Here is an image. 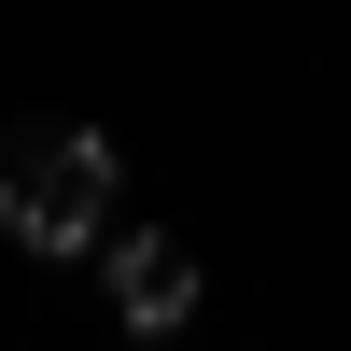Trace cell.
Instances as JSON below:
<instances>
[{"label":"cell","mask_w":351,"mask_h":351,"mask_svg":"<svg viewBox=\"0 0 351 351\" xmlns=\"http://www.w3.org/2000/svg\"><path fill=\"white\" fill-rule=\"evenodd\" d=\"M0 239H14V253L112 239V141L99 127H14V141H0Z\"/></svg>","instance_id":"1"},{"label":"cell","mask_w":351,"mask_h":351,"mask_svg":"<svg viewBox=\"0 0 351 351\" xmlns=\"http://www.w3.org/2000/svg\"><path fill=\"white\" fill-rule=\"evenodd\" d=\"M112 309H127L141 337L197 324V239H112Z\"/></svg>","instance_id":"2"}]
</instances>
